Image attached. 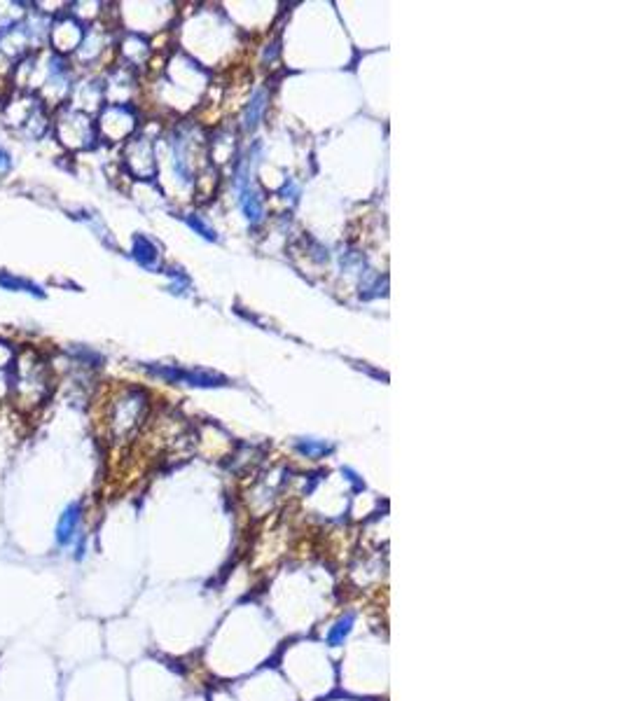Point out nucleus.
Returning a JSON list of instances; mask_svg holds the SVG:
<instances>
[{"instance_id":"7ed1b4c3","label":"nucleus","mask_w":624,"mask_h":701,"mask_svg":"<svg viewBox=\"0 0 624 701\" xmlns=\"http://www.w3.org/2000/svg\"><path fill=\"white\" fill-rule=\"evenodd\" d=\"M133 257L138 259V264H143L145 269H157L159 264V257H157V248L150 238L145 236H136L133 238Z\"/></svg>"},{"instance_id":"9d476101","label":"nucleus","mask_w":624,"mask_h":701,"mask_svg":"<svg viewBox=\"0 0 624 701\" xmlns=\"http://www.w3.org/2000/svg\"><path fill=\"white\" fill-rule=\"evenodd\" d=\"M12 168V157H10V152L3 150L0 147V173H7Z\"/></svg>"},{"instance_id":"f03ea898","label":"nucleus","mask_w":624,"mask_h":701,"mask_svg":"<svg viewBox=\"0 0 624 701\" xmlns=\"http://www.w3.org/2000/svg\"><path fill=\"white\" fill-rule=\"evenodd\" d=\"M154 372H157L159 376L173 379V381H187L189 386H222L224 381V379L208 374V372H180V369H166V367H159Z\"/></svg>"},{"instance_id":"39448f33","label":"nucleus","mask_w":624,"mask_h":701,"mask_svg":"<svg viewBox=\"0 0 624 701\" xmlns=\"http://www.w3.org/2000/svg\"><path fill=\"white\" fill-rule=\"evenodd\" d=\"M241 203H243V213H245V217H248V220H250L252 224L262 220L264 210H262V201H259V196H257L255 189H248V187H245V189H243V199H241Z\"/></svg>"},{"instance_id":"6e6552de","label":"nucleus","mask_w":624,"mask_h":701,"mask_svg":"<svg viewBox=\"0 0 624 701\" xmlns=\"http://www.w3.org/2000/svg\"><path fill=\"white\" fill-rule=\"evenodd\" d=\"M189 224H192V227L194 229H199L201 231V236H206V238H215V234H213V231H210L208 227H206V224H203L201 220H199V217H189Z\"/></svg>"},{"instance_id":"f257e3e1","label":"nucleus","mask_w":624,"mask_h":701,"mask_svg":"<svg viewBox=\"0 0 624 701\" xmlns=\"http://www.w3.org/2000/svg\"><path fill=\"white\" fill-rule=\"evenodd\" d=\"M80 522H82V505L80 503H70L66 510L61 512L59 522H56V545L68 547L75 543L77 533H80Z\"/></svg>"},{"instance_id":"1a4fd4ad","label":"nucleus","mask_w":624,"mask_h":701,"mask_svg":"<svg viewBox=\"0 0 624 701\" xmlns=\"http://www.w3.org/2000/svg\"><path fill=\"white\" fill-rule=\"evenodd\" d=\"M299 449L304 454H320V451H327V447L325 444H313V442H301Z\"/></svg>"},{"instance_id":"0eeeda50","label":"nucleus","mask_w":624,"mask_h":701,"mask_svg":"<svg viewBox=\"0 0 624 701\" xmlns=\"http://www.w3.org/2000/svg\"><path fill=\"white\" fill-rule=\"evenodd\" d=\"M353 622H355V615H353V613H346V615H344L341 620L337 622L332 629H330L327 643H330V645H341V643H344V638H346V636L351 634V629H353Z\"/></svg>"},{"instance_id":"20e7f679","label":"nucleus","mask_w":624,"mask_h":701,"mask_svg":"<svg viewBox=\"0 0 624 701\" xmlns=\"http://www.w3.org/2000/svg\"><path fill=\"white\" fill-rule=\"evenodd\" d=\"M264 101H266V91H257V94L252 96V101H250L248 110H245V117H243V129L245 131H252L259 124L262 112H264V105H266Z\"/></svg>"},{"instance_id":"423d86ee","label":"nucleus","mask_w":624,"mask_h":701,"mask_svg":"<svg viewBox=\"0 0 624 701\" xmlns=\"http://www.w3.org/2000/svg\"><path fill=\"white\" fill-rule=\"evenodd\" d=\"M0 287H5V290H24V292L35 294V297H42V294H45L40 285L31 283V280L17 278V276H12V273H0Z\"/></svg>"}]
</instances>
